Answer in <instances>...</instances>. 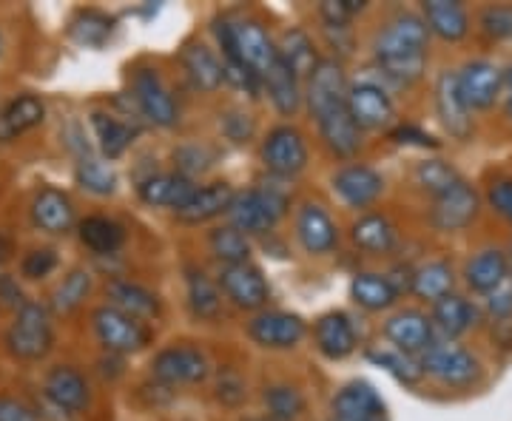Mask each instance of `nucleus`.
Segmentation results:
<instances>
[{
	"label": "nucleus",
	"mask_w": 512,
	"mask_h": 421,
	"mask_svg": "<svg viewBox=\"0 0 512 421\" xmlns=\"http://www.w3.org/2000/svg\"><path fill=\"white\" fill-rule=\"evenodd\" d=\"M316 123H319V134H322L325 146L330 148V154L348 160V157H353V154L359 151V146H362L359 126H356L353 117H350L348 103L325 111V114H319Z\"/></svg>",
	"instance_id": "aec40b11"
},
{
	"label": "nucleus",
	"mask_w": 512,
	"mask_h": 421,
	"mask_svg": "<svg viewBox=\"0 0 512 421\" xmlns=\"http://www.w3.org/2000/svg\"><path fill=\"white\" fill-rule=\"evenodd\" d=\"M208 245H211L214 257L225 262V265H239V262H248V257H251V242L234 225L214 228L208 234Z\"/></svg>",
	"instance_id": "a19ab883"
},
{
	"label": "nucleus",
	"mask_w": 512,
	"mask_h": 421,
	"mask_svg": "<svg viewBox=\"0 0 512 421\" xmlns=\"http://www.w3.org/2000/svg\"><path fill=\"white\" fill-rule=\"evenodd\" d=\"M413 279H416V271H413V268H407V265L393 268V271H390V276H387V282L393 285V291L396 293L413 291Z\"/></svg>",
	"instance_id": "052dcab7"
},
{
	"label": "nucleus",
	"mask_w": 512,
	"mask_h": 421,
	"mask_svg": "<svg viewBox=\"0 0 512 421\" xmlns=\"http://www.w3.org/2000/svg\"><path fill=\"white\" fill-rule=\"evenodd\" d=\"M393 143L399 146H419V148H439V140L427 131H421L419 126H399V129L390 131Z\"/></svg>",
	"instance_id": "5fc2aeb1"
},
{
	"label": "nucleus",
	"mask_w": 512,
	"mask_h": 421,
	"mask_svg": "<svg viewBox=\"0 0 512 421\" xmlns=\"http://www.w3.org/2000/svg\"><path fill=\"white\" fill-rule=\"evenodd\" d=\"M262 160L274 177H293L308 165L305 137L293 126H276L262 143Z\"/></svg>",
	"instance_id": "1a4fd4ad"
},
{
	"label": "nucleus",
	"mask_w": 512,
	"mask_h": 421,
	"mask_svg": "<svg viewBox=\"0 0 512 421\" xmlns=\"http://www.w3.org/2000/svg\"><path fill=\"white\" fill-rule=\"evenodd\" d=\"M55 342L49 311L37 302H23L12 328L6 333V345L18 359H43Z\"/></svg>",
	"instance_id": "39448f33"
},
{
	"label": "nucleus",
	"mask_w": 512,
	"mask_h": 421,
	"mask_svg": "<svg viewBox=\"0 0 512 421\" xmlns=\"http://www.w3.org/2000/svg\"><path fill=\"white\" fill-rule=\"evenodd\" d=\"M131 92H134L137 109L143 111L146 120H151L154 126L168 129V126H174L180 120V109H177L174 97H171L168 86L160 80V74L154 72V69H140V72L134 74Z\"/></svg>",
	"instance_id": "9d476101"
},
{
	"label": "nucleus",
	"mask_w": 512,
	"mask_h": 421,
	"mask_svg": "<svg viewBox=\"0 0 512 421\" xmlns=\"http://www.w3.org/2000/svg\"><path fill=\"white\" fill-rule=\"evenodd\" d=\"M453 282H456V274H453V265L444 262V259H436V262H427L416 271V279H413V293L424 299V302H439L444 296L453 293Z\"/></svg>",
	"instance_id": "72a5a7b5"
},
{
	"label": "nucleus",
	"mask_w": 512,
	"mask_h": 421,
	"mask_svg": "<svg viewBox=\"0 0 512 421\" xmlns=\"http://www.w3.org/2000/svg\"><path fill=\"white\" fill-rule=\"evenodd\" d=\"M57 265V254L52 248H35V251H29L26 257H23V276H29V279H43V276H49L55 271Z\"/></svg>",
	"instance_id": "3c124183"
},
{
	"label": "nucleus",
	"mask_w": 512,
	"mask_h": 421,
	"mask_svg": "<svg viewBox=\"0 0 512 421\" xmlns=\"http://www.w3.org/2000/svg\"><path fill=\"white\" fill-rule=\"evenodd\" d=\"M114 32V20L97 9H86V12H77V18L69 26V35L80 43V46H103Z\"/></svg>",
	"instance_id": "79ce46f5"
},
{
	"label": "nucleus",
	"mask_w": 512,
	"mask_h": 421,
	"mask_svg": "<svg viewBox=\"0 0 512 421\" xmlns=\"http://www.w3.org/2000/svg\"><path fill=\"white\" fill-rule=\"evenodd\" d=\"M285 211H288V191L279 185H259L234 197L228 208V220L245 237H251V234H268L285 217Z\"/></svg>",
	"instance_id": "7ed1b4c3"
},
{
	"label": "nucleus",
	"mask_w": 512,
	"mask_h": 421,
	"mask_svg": "<svg viewBox=\"0 0 512 421\" xmlns=\"http://www.w3.org/2000/svg\"><path fill=\"white\" fill-rule=\"evenodd\" d=\"M183 69L191 77V83L202 92H217L225 80V63L214 55L208 46L194 43L183 49Z\"/></svg>",
	"instance_id": "c756f323"
},
{
	"label": "nucleus",
	"mask_w": 512,
	"mask_h": 421,
	"mask_svg": "<svg viewBox=\"0 0 512 421\" xmlns=\"http://www.w3.org/2000/svg\"><path fill=\"white\" fill-rule=\"evenodd\" d=\"M504 114L512 123V66L504 69Z\"/></svg>",
	"instance_id": "680f3d73"
},
{
	"label": "nucleus",
	"mask_w": 512,
	"mask_h": 421,
	"mask_svg": "<svg viewBox=\"0 0 512 421\" xmlns=\"http://www.w3.org/2000/svg\"><path fill=\"white\" fill-rule=\"evenodd\" d=\"M234 197H237V194H234V188L228 183L205 185V188H197L194 200L188 202L177 217L183 222H194V225H197V222L214 220V217H220V214H228Z\"/></svg>",
	"instance_id": "7c9ffc66"
},
{
	"label": "nucleus",
	"mask_w": 512,
	"mask_h": 421,
	"mask_svg": "<svg viewBox=\"0 0 512 421\" xmlns=\"http://www.w3.org/2000/svg\"><path fill=\"white\" fill-rule=\"evenodd\" d=\"M185 285H188V305H191L194 316H200V319H217L220 316L222 296L208 276L197 268H188Z\"/></svg>",
	"instance_id": "58836bf2"
},
{
	"label": "nucleus",
	"mask_w": 512,
	"mask_h": 421,
	"mask_svg": "<svg viewBox=\"0 0 512 421\" xmlns=\"http://www.w3.org/2000/svg\"><path fill=\"white\" fill-rule=\"evenodd\" d=\"M507 259H510V282H512V242H510V251H507Z\"/></svg>",
	"instance_id": "0e129e2a"
},
{
	"label": "nucleus",
	"mask_w": 512,
	"mask_h": 421,
	"mask_svg": "<svg viewBox=\"0 0 512 421\" xmlns=\"http://www.w3.org/2000/svg\"><path fill=\"white\" fill-rule=\"evenodd\" d=\"M265 407L274 421H296L305 413V399L293 385H271L265 390Z\"/></svg>",
	"instance_id": "c03bdc74"
},
{
	"label": "nucleus",
	"mask_w": 512,
	"mask_h": 421,
	"mask_svg": "<svg viewBox=\"0 0 512 421\" xmlns=\"http://www.w3.org/2000/svg\"><path fill=\"white\" fill-rule=\"evenodd\" d=\"M222 129L225 134L234 140V143H248V137L254 134V120L242 111H231L225 120H222Z\"/></svg>",
	"instance_id": "6e6d98bb"
},
{
	"label": "nucleus",
	"mask_w": 512,
	"mask_h": 421,
	"mask_svg": "<svg viewBox=\"0 0 512 421\" xmlns=\"http://www.w3.org/2000/svg\"><path fill=\"white\" fill-rule=\"evenodd\" d=\"M137 194L146 205L154 208H174L177 214L183 211L188 202L194 200L197 185L191 183L183 174H154L137 185Z\"/></svg>",
	"instance_id": "6ab92c4d"
},
{
	"label": "nucleus",
	"mask_w": 512,
	"mask_h": 421,
	"mask_svg": "<svg viewBox=\"0 0 512 421\" xmlns=\"http://www.w3.org/2000/svg\"><path fill=\"white\" fill-rule=\"evenodd\" d=\"M424 376L436 379L444 387H473L481 379V362L473 350L453 345V342H436L419 359Z\"/></svg>",
	"instance_id": "20e7f679"
},
{
	"label": "nucleus",
	"mask_w": 512,
	"mask_h": 421,
	"mask_svg": "<svg viewBox=\"0 0 512 421\" xmlns=\"http://www.w3.org/2000/svg\"><path fill=\"white\" fill-rule=\"evenodd\" d=\"M476 322L478 308L470 299H464V296H458V293H450V296H444V299H439V302L433 305V325L439 328V333L444 339H458V336H464L467 330L476 328Z\"/></svg>",
	"instance_id": "a878e982"
},
{
	"label": "nucleus",
	"mask_w": 512,
	"mask_h": 421,
	"mask_svg": "<svg viewBox=\"0 0 512 421\" xmlns=\"http://www.w3.org/2000/svg\"><path fill=\"white\" fill-rule=\"evenodd\" d=\"M421 18L433 35L447 43H458L470 35V15L461 3L453 0H427L421 6Z\"/></svg>",
	"instance_id": "b1692460"
},
{
	"label": "nucleus",
	"mask_w": 512,
	"mask_h": 421,
	"mask_svg": "<svg viewBox=\"0 0 512 421\" xmlns=\"http://www.w3.org/2000/svg\"><path fill=\"white\" fill-rule=\"evenodd\" d=\"M0 421H37V416L26 404L0 396Z\"/></svg>",
	"instance_id": "13d9d810"
},
{
	"label": "nucleus",
	"mask_w": 512,
	"mask_h": 421,
	"mask_svg": "<svg viewBox=\"0 0 512 421\" xmlns=\"http://www.w3.org/2000/svg\"><path fill=\"white\" fill-rule=\"evenodd\" d=\"M481 211V197L470 183H456L447 194H441L439 200H433L430 220L439 231H464L467 225H473Z\"/></svg>",
	"instance_id": "f8f14e48"
},
{
	"label": "nucleus",
	"mask_w": 512,
	"mask_h": 421,
	"mask_svg": "<svg viewBox=\"0 0 512 421\" xmlns=\"http://www.w3.org/2000/svg\"><path fill=\"white\" fill-rule=\"evenodd\" d=\"M487 202L498 217H504L512 225V180H495L487 188Z\"/></svg>",
	"instance_id": "864d4df0"
},
{
	"label": "nucleus",
	"mask_w": 512,
	"mask_h": 421,
	"mask_svg": "<svg viewBox=\"0 0 512 421\" xmlns=\"http://www.w3.org/2000/svg\"><path fill=\"white\" fill-rule=\"evenodd\" d=\"M279 60L291 69L299 80H311V74L319 66V57L313 49V40L302 29H291L282 35V46H279Z\"/></svg>",
	"instance_id": "473e14b6"
},
{
	"label": "nucleus",
	"mask_w": 512,
	"mask_h": 421,
	"mask_svg": "<svg viewBox=\"0 0 512 421\" xmlns=\"http://www.w3.org/2000/svg\"><path fill=\"white\" fill-rule=\"evenodd\" d=\"M12 254V239L6 237V234H0V262H6Z\"/></svg>",
	"instance_id": "e2e57ef3"
},
{
	"label": "nucleus",
	"mask_w": 512,
	"mask_h": 421,
	"mask_svg": "<svg viewBox=\"0 0 512 421\" xmlns=\"http://www.w3.org/2000/svg\"><path fill=\"white\" fill-rule=\"evenodd\" d=\"M478 29L490 40H512V6L507 3H493L481 9L478 15Z\"/></svg>",
	"instance_id": "09e8293b"
},
{
	"label": "nucleus",
	"mask_w": 512,
	"mask_h": 421,
	"mask_svg": "<svg viewBox=\"0 0 512 421\" xmlns=\"http://www.w3.org/2000/svg\"><path fill=\"white\" fill-rule=\"evenodd\" d=\"M77 183L83 185L86 191H92V194L106 197V194L114 191L117 177H114V171H111L106 163H100V160H94V157H83V160L77 163Z\"/></svg>",
	"instance_id": "49530a36"
},
{
	"label": "nucleus",
	"mask_w": 512,
	"mask_h": 421,
	"mask_svg": "<svg viewBox=\"0 0 512 421\" xmlns=\"http://www.w3.org/2000/svg\"><path fill=\"white\" fill-rule=\"evenodd\" d=\"M427 23L419 15H396L376 35L373 55L387 77L399 83H416L427 66Z\"/></svg>",
	"instance_id": "f257e3e1"
},
{
	"label": "nucleus",
	"mask_w": 512,
	"mask_h": 421,
	"mask_svg": "<svg viewBox=\"0 0 512 421\" xmlns=\"http://www.w3.org/2000/svg\"><path fill=\"white\" fill-rule=\"evenodd\" d=\"M436 111H439L444 129L450 131V137L467 140L473 134V111L464 103L461 89H458L456 72H441L436 83Z\"/></svg>",
	"instance_id": "f3484780"
},
{
	"label": "nucleus",
	"mask_w": 512,
	"mask_h": 421,
	"mask_svg": "<svg viewBox=\"0 0 512 421\" xmlns=\"http://www.w3.org/2000/svg\"><path fill=\"white\" fill-rule=\"evenodd\" d=\"M458 89L470 111L493 109L495 100L504 94V72L493 60H470L456 72Z\"/></svg>",
	"instance_id": "0eeeda50"
},
{
	"label": "nucleus",
	"mask_w": 512,
	"mask_h": 421,
	"mask_svg": "<svg viewBox=\"0 0 512 421\" xmlns=\"http://www.w3.org/2000/svg\"><path fill=\"white\" fill-rule=\"evenodd\" d=\"M214 32L225 49V60L245 63L265 83V77L274 72V66L279 63V49L271 43L268 32L254 20H237V23L217 20Z\"/></svg>",
	"instance_id": "f03ea898"
},
{
	"label": "nucleus",
	"mask_w": 512,
	"mask_h": 421,
	"mask_svg": "<svg viewBox=\"0 0 512 421\" xmlns=\"http://www.w3.org/2000/svg\"><path fill=\"white\" fill-rule=\"evenodd\" d=\"M220 288L242 311H259L268 302V296H271L265 276L251 262L222 265Z\"/></svg>",
	"instance_id": "ddd939ff"
},
{
	"label": "nucleus",
	"mask_w": 512,
	"mask_h": 421,
	"mask_svg": "<svg viewBox=\"0 0 512 421\" xmlns=\"http://www.w3.org/2000/svg\"><path fill=\"white\" fill-rule=\"evenodd\" d=\"M32 220L49 234H66L74 225L72 200L57 188H43L32 202Z\"/></svg>",
	"instance_id": "cd10ccee"
},
{
	"label": "nucleus",
	"mask_w": 512,
	"mask_h": 421,
	"mask_svg": "<svg viewBox=\"0 0 512 421\" xmlns=\"http://www.w3.org/2000/svg\"><path fill=\"white\" fill-rule=\"evenodd\" d=\"M456 183H461L458 171L444 160H424L416 165V185L433 200H439L441 194H447Z\"/></svg>",
	"instance_id": "37998d69"
},
{
	"label": "nucleus",
	"mask_w": 512,
	"mask_h": 421,
	"mask_svg": "<svg viewBox=\"0 0 512 421\" xmlns=\"http://www.w3.org/2000/svg\"><path fill=\"white\" fill-rule=\"evenodd\" d=\"M305 322L296 313L285 311H265L256 313L254 319L248 322V333L256 345L271 350H288L296 348L305 339Z\"/></svg>",
	"instance_id": "4468645a"
},
{
	"label": "nucleus",
	"mask_w": 512,
	"mask_h": 421,
	"mask_svg": "<svg viewBox=\"0 0 512 421\" xmlns=\"http://www.w3.org/2000/svg\"><path fill=\"white\" fill-rule=\"evenodd\" d=\"M80 242L94 254H114L126 242V228L109 217H86L80 222Z\"/></svg>",
	"instance_id": "c9c22d12"
},
{
	"label": "nucleus",
	"mask_w": 512,
	"mask_h": 421,
	"mask_svg": "<svg viewBox=\"0 0 512 421\" xmlns=\"http://www.w3.org/2000/svg\"><path fill=\"white\" fill-rule=\"evenodd\" d=\"M484 311L493 319L495 325L501 322H510L512 319V282L507 279L504 285H498L495 291L484 296Z\"/></svg>",
	"instance_id": "8fccbe9b"
},
{
	"label": "nucleus",
	"mask_w": 512,
	"mask_h": 421,
	"mask_svg": "<svg viewBox=\"0 0 512 421\" xmlns=\"http://www.w3.org/2000/svg\"><path fill=\"white\" fill-rule=\"evenodd\" d=\"M333 188L353 208H367L382 197L384 180L379 171H373L367 165H345L342 171H336Z\"/></svg>",
	"instance_id": "a211bd4d"
},
{
	"label": "nucleus",
	"mask_w": 512,
	"mask_h": 421,
	"mask_svg": "<svg viewBox=\"0 0 512 421\" xmlns=\"http://www.w3.org/2000/svg\"><path fill=\"white\" fill-rule=\"evenodd\" d=\"M174 157H177V165H180V174L188 177V180L194 174H202V171L211 168V154L200 146H183Z\"/></svg>",
	"instance_id": "603ef678"
},
{
	"label": "nucleus",
	"mask_w": 512,
	"mask_h": 421,
	"mask_svg": "<svg viewBox=\"0 0 512 421\" xmlns=\"http://www.w3.org/2000/svg\"><path fill=\"white\" fill-rule=\"evenodd\" d=\"M109 299L117 311L128 313L134 319H151V316H160V299L151 291H146L143 285H134V282H111L109 285Z\"/></svg>",
	"instance_id": "2f4dec72"
},
{
	"label": "nucleus",
	"mask_w": 512,
	"mask_h": 421,
	"mask_svg": "<svg viewBox=\"0 0 512 421\" xmlns=\"http://www.w3.org/2000/svg\"><path fill=\"white\" fill-rule=\"evenodd\" d=\"M217 396H220L225 404H237V402H242V399H245V385L239 382L234 373H228L225 379H220Z\"/></svg>",
	"instance_id": "bf43d9fd"
},
{
	"label": "nucleus",
	"mask_w": 512,
	"mask_h": 421,
	"mask_svg": "<svg viewBox=\"0 0 512 421\" xmlns=\"http://www.w3.org/2000/svg\"><path fill=\"white\" fill-rule=\"evenodd\" d=\"M319 12H322V18H325L328 26H348V20L353 18L345 0H325L319 6Z\"/></svg>",
	"instance_id": "4d7b16f0"
},
{
	"label": "nucleus",
	"mask_w": 512,
	"mask_h": 421,
	"mask_svg": "<svg viewBox=\"0 0 512 421\" xmlns=\"http://www.w3.org/2000/svg\"><path fill=\"white\" fill-rule=\"evenodd\" d=\"M350 296L356 305H362L365 311H387L399 293L393 291V285L382 274H356L350 282Z\"/></svg>",
	"instance_id": "f704fd0d"
},
{
	"label": "nucleus",
	"mask_w": 512,
	"mask_h": 421,
	"mask_svg": "<svg viewBox=\"0 0 512 421\" xmlns=\"http://www.w3.org/2000/svg\"><path fill=\"white\" fill-rule=\"evenodd\" d=\"M353 242L370 254H387L396 245V228L387 217L370 214V217L353 222Z\"/></svg>",
	"instance_id": "4c0bfd02"
},
{
	"label": "nucleus",
	"mask_w": 512,
	"mask_h": 421,
	"mask_svg": "<svg viewBox=\"0 0 512 421\" xmlns=\"http://www.w3.org/2000/svg\"><path fill=\"white\" fill-rule=\"evenodd\" d=\"M333 416H336V421H382L384 402L370 385L353 382V385L336 393Z\"/></svg>",
	"instance_id": "5701e85b"
},
{
	"label": "nucleus",
	"mask_w": 512,
	"mask_h": 421,
	"mask_svg": "<svg viewBox=\"0 0 512 421\" xmlns=\"http://www.w3.org/2000/svg\"><path fill=\"white\" fill-rule=\"evenodd\" d=\"M370 359L376 365H382L384 370H390L399 382L404 385H416L424 370H421V362H416V356H407V353H399V350H382V353H370Z\"/></svg>",
	"instance_id": "de8ad7c7"
},
{
	"label": "nucleus",
	"mask_w": 512,
	"mask_h": 421,
	"mask_svg": "<svg viewBox=\"0 0 512 421\" xmlns=\"http://www.w3.org/2000/svg\"><path fill=\"white\" fill-rule=\"evenodd\" d=\"M265 89L271 94L274 106L282 114H296L302 106V86H299V77L279 60L274 66V72L265 77Z\"/></svg>",
	"instance_id": "ea45409f"
},
{
	"label": "nucleus",
	"mask_w": 512,
	"mask_h": 421,
	"mask_svg": "<svg viewBox=\"0 0 512 421\" xmlns=\"http://www.w3.org/2000/svg\"><path fill=\"white\" fill-rule=\"evenodd\" d=\"M348 80L342 72V63L336 60H319L316 72L308 80V106H311L313 117L325 114V111L336 109V106H345L348 103Z\"/></svg>",
	"instance_id": "dca6fc26"
},
{
	"label": "nucleus",
	"mask_w": 512,
	"mask_h": 421,
	"mask_svg": "<svg viewBox=\"0 0 512 421\" xmlns=\"http://www.w3.org/2000/svg\"><path fill=\"white\" fill-rule=\"evenodd\" d=\"M507 279H510V259H507V251H501V248H484L467 259V265H464V282L484 296L495 291L498 285H504Z\"/></svg>",
	"instance_id": "4be33fe9"
},
{
	"label": "nucleus",
	"mask_w": 512,
	"mask_h": 421,
	"mask_svg": "<svg viewBox=\"0 0 512 421\" xmlns=\"http://www.w3.org/2000/svg\"><path fill=\"white\" fill-rule=\"evenodd\" d=\"M92 126L94 134H97V143H100V151H103L109 160H117V157L134 143V134H137L128 123L111 117V114H103V111H94Z\"/></svg>",
	"instance_id": "e433bc0d"
},
{
	"label": "nucleus",
	"mask_w": 512,
	"mask_h": 421,
	"mask_svg": "<svg viewBox=\"0 0 512 421\" xmlns=\"http://www.w3.org/2000/svg\"><path fill=\"white\" fill-rule=\"evenodd\" d=\"M46 396L60 407V410H69V413H77L89 404V385L86 379L74 370V367L60 365L55 367L49 376H46Z\"/></svg>",
	"instance_id": "bb28decb"
},
{
	"label": "nucleus",
	"mask_w": 512,
	"mask_h": 421,
	"mask_svg": "<svg viewBox=\"0 0 512 421\" xmlns=\"http://www.w3.org/2000/svg\"><path fill=\"white\" fill-rule=\"evenodd\" d=\"M89 291H92V274L83 271V268H74L72 274L57 285L52 305H55L57 313H72L74 308L83 305V299L89 296Z\"/></svg>",
	"instance_id": "a18cd8bd"
},
{
	"label": "nucleus",
	"mask_w": 512,
	"mask_h": 421,
	"mask_svg": "<svg viewBox=\"0 0 512 421\" xmlns=\"http://www.w3.org/2000/svg\"><path fill=\"white\" fill-rule=\"evenodd\" d=\"M151 373L163 385H197L208 376V359L194 345H174L154 356Z\"/></svg>",
	"instance_id": "6e6552de"
},
{
	"label": "nucleus",
	"mask_w": 512,
	"mask_h": 421,
	"mask_svg": "<svg viewBox=\"0 0 512 421\" xmlns=\"http://www.w3.org/2000/svg\"><path fill=\"white\" fill-rule=\"evenodd\" d=\"M46 117V106L35 94H20L0 111V140H15L23 131L35 129Z\"/></svg>",
	"instance_id": "c85d7f7f"
},
{
	"label": "nucleus",
	"mask_w": 512,
	"mask_h": 421,
	"mask_svg": "<svg viewBox=\"0 0 512 421\" xmlns=\"http://www.w3.org/2000/svg\"><path fill=\"white\" fill-rule=\"evenodd\" d=\"M313 333H316V348L322 350V356H328L333 362L348 359L350 353L356 350V330H353L345 313H325L316 322Z\"/></svg>",
	"instance_id": "393cba45"
},
{
	"label": "nucleus",
	"mask_w": 512,
	"mask_h": 421,
	"mask_svg": "<svg viewBox=\"0 0 512 421\" xmlns=\"http://www.w3.org/2000/svg\"><path fill=\"white\" fill-rule=\"evenodd\" d=\"M384 336L407 356H424L436 345V325L421 311H399L384 322Z\"/></svg>",
	"instance_id": "9b49d317"
},
{
	"label": "nucleus",
	"mask_w": 512,
	"mask_h": 421,
	"mask_svg": "<svg viewBox=\"0 0 512 421\" xmlns=\"http://www.w3.org/2000/svg\"><path fill=\"white\" fill-rule=\"evenodd\" d=\"M296 237L308 254L319 257V254H328L336 248L339 234H336V225L328 217V211L316 202H308V205H302V211L296 217Z\"/></svg>",
	"instance_id": "412c9836"
},
{
	"label": "nucleus",
	"mask_w": 512,
	"mask_h": 421,
	"mask_svg": "<svg viewBox=\"0 0 512 421\" xmlns=\"http://www.w3.org/2000/svg\"><path fill=\"white\" fill-rule=\"evenodd\" d=\"M92 325L100 345L111 353H137L151 342V333H148L146 325L128 313L117 311L114 305L97 308L92 313Z\"/></svg>",
	"instance_id": "423d86ee"
},
{
	"label": "nucleus",
	"mask_w": 512,
	"mask_h": 421,
	"mask_svg": "<svg viewBox=\"0 0 512 421\" xmlns=\"http://www.w3.org/2000/svg\"><path fill=\"white\" fill-rule=\"evenodd\" d=\"M348 109L353 123L367 131L387 129L396 120L393 100L376 83H356V86H350Z\"/></svg>",
	"instance_id": "2eb2a0df"
}]
</instances>
